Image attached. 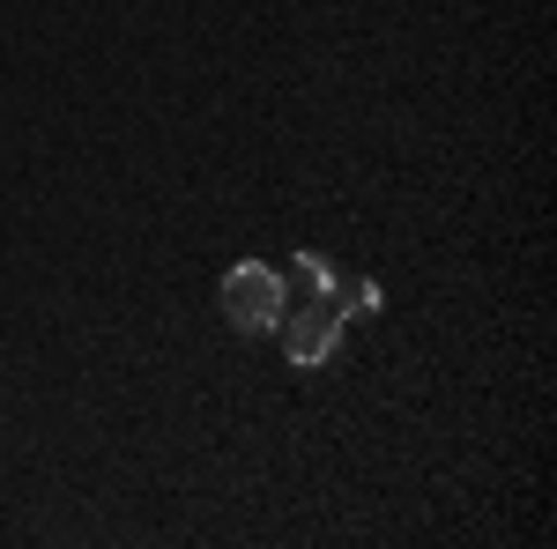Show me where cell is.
Returning <instances> with one entry per match:
<instances>
[{
	"instance_id": "obj_3",
	"label": "cell",
	"mask_w": 557,
	"mask_h": 549,
	"mask_svg": "<svg viewBox=\"0 0 557 549\" xmlns=\"http://www.w3.org/2000/svg\"><path fill=\"white\" fill-rule=\"evenodd\" d=\"M298 283L312 297H335V283H343V275H335V260H327V253H298Z\"/></svg>"
},
{
	"instance_id": "obj_1",
	"label": "cell",
	"mask_w": 557,
	"mask_h": 549,
	"mask_svg": "<svg viewBox=\"0 0 557 549\" xmlns=\"http://www.w3.org/2000/svg\"><path fill=\"white\" fill-rule=\"evenodd\" d=\"M283 312H290V283H283L268 260H238V267L223 275V320H231V327L268 335Z\"/></svg>"
},
{
	"instance_id": "obj_2",
	"label": "cell",
	"mask_w": 557,
	"mask_h": 549,
	"mask_svg": "<svg viewBox=\"0 0 557 549\" xmlns=\"http://www.w3.org/2000/svg\"><path fill=\"white\" fill-rule=\"evenodd\" d=\"M275 327H283V357H290L298 372L327 364V357L343 349V312H335L327 297H320V304H305V312H283Z\"/></svg>"
}]
</instances>
